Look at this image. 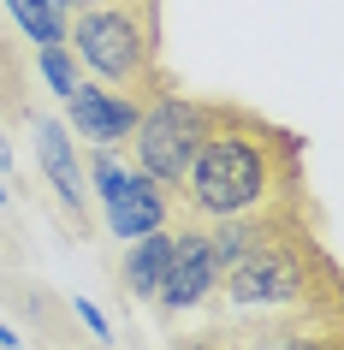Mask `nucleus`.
<instances>
[{"mask_svg":"<svg viewBox=\"0 0 344 350\" xmlns=\"http://www.w3.org/2000/svg\"><path fill=\"white\" fill-rule=\"evenodd\" d=\"M77 54L90 72H101L107 83L119 77H137L143 72V54H148V24L125 6H90L83 18H77Z\"/></svg>","mask_w":344,"mask_h":350,"instance_id":"obj_3","label":"nucleus"},{"mask_svg":"<svg viewBox=\"0 0 344 350\" xmlns=\"http://www.w3.org/2000/svg\"><path fill=\"white\" fill-rule=\"evenodd\" d=\"M59 6H72V12H90V6H101V0H59Z\"/></svg>","mask_w":344,"mask_h":350,"instance_id":"obj_14","label":"nucleus"},{"mask_svg":"<svg viewBox=\"0 0 344 350\" xmlns=\"http://www.w3.org/2000/svg\"><path fill=\"white\" fill-rule=\"evenodd\" d=\"M95 190H101V208H107V226L119 238H143V232H161L166 226V190L148 178V172H125L107 148L95 154L90 166Z\"/></svg>","mask_w":344,"mask_h":350,"instance_id":"obj_4","label":"nucleus"},{"mask_svg":"<svg viewBox=\"0 0 344 350\" xmlns=\"http://www.w3.org/2000/svg\"><path fill=\"white\" fill-rule=\"evenodd\" d=\"M220 267H226V261L214 256V243L202 238V232H190V238L172 243V261H166V279H161V291H155V297H161L166 309H196L202 297L214 291Z\"/></svg>","mask_w":344,"mask_h":350,"instance_id":"obj_6","label":"nucleus"},{"mask_svg":"<svg viewBox=\"0 0 344 350\" xmlns=\"http://www.w3.org/2000/svg\"><path fill=\"white\" fill-rule=\"evenodd\" d=\"M6 161H12V154H6V143H0V166H6Z\"/></svg>","mask_w":344,"mask_h":350,"instance_id":"obj_15","label":"nucleus"},{"mask_svg":"<svg viewBox=\"0 0 344 350\" xmlns=\"http://www.w3.org/2000/svg\"><path fill=\"white\" fill-rule=\"evenodd\" d=\"M36 154H42L48 185L59 190V202L72 214V226H83V178H77V161H72V143H66V125L59 119H42L36 125Z\"/></svg>","mask_w":344,"mask_h":350,"instance_id":"obj_8","label":"nucleus"},{"mask_svg":"<svg viewBox=\"0 0 344 350\" xmlns=\"http://www.w3.org/2000/svg\"><path fill=\"white\" fill-rule=\"evenodd\" d=\"M42 72H48V90L54 95H72L77 90V59L59 48V42H42Z\"/></svg>","mask_w":344,"mask_h":350,"instance_id":"obj_11","label":"nucleus"},{"mask_svg":"<svg viewBox=\"0 0 344 350\" xmlns=\"http://www.w3.org/2000/svg\"><path fill=\"white\" fill-rule=\"evenodd\" d=\"M273 178V131L267 125H237V131H220V137H202V148L190 154L178 185L190 190V208L196 214H243V208L267 202Z\"/></svg>","mask_w":344,"mask_h":350,"instance_id":"obj_1","label":"nucleus"},{"mask_svg":"<svg viewBox=\"0 0 344 350\" xmlns=\"http://www.w3.org/2000/svg\"><path fill=\"white\" fill-rule=\"evenodd\" d=\"M6 12H12V24H18L24 36H36V42L66 36V6L59 0H6Z\"/></svg>","mask_w":344,"mask_h":350,"instance_id":"obj_10","label":"nucleus"},{"mask_svg":"<svg viewBox=\"0 0 344 350\" xmlns=\"http://www.w3.org/2000/svg\"><path fill=\"white\" fill-rule=\"evenodd\" d=\"M232 297L237 303H297L308 285L303 273V256H291V250H279V243L255 238L243 256H232Z\"/></svg>","mask_w":344,"mask_h":350,"instance_id":"obj_5","label":"nucleus"},{"mask_svg":"<svg viewBox=\"0 0 344 350\" xmlns=\"http://www.w3.org/2000/svg\"><path fill=\"white\" fill-rule=\"evenodd\" d=\"M0 202H6V178H0Z\"/></svg>","mask_w":344,"mask_h":350,"instance_id":"obj_16","label":"nucleus"},{"mask_svg":"<svg viewBox=\"0 0 344 350\" xmlns=\"http://www.w3.org/2000/svg\"><path fill=\"white\" fill-rule=\"evenodd\" d=\"M137 161H143L148 178H161V185H178L190 154L202 148L208 137V107L196 101H178V95H161L148 113H137Z\"/></svg>","mask_w":344,"mask_h":350,"instance_id":"obj_2","label":"nucleus"},{"mask_svg":"<svg viewBox=\"0 0 344 350\" xmlns=\"http://www.w3.org/2000/svg\"><path fill=\"white\" fill-rule=\"evenodd\" d=\"M166 261H172V238L166 232H143L137 250H131V261H125V285L137 297H155L161 279H166Z\"/></svg>","mask_w":344,"mask_h":350,"instance_id":"obj_9","label":"nucleus"},{"mask_svg":"<svg viewBox=\"0 0 344 350\" xmlns=\"http://www.w3.org/2000/svg\"><path fill=\"white\" fill-rule=\"evenodd\" d=\"M72 309H77V321H90V332H101V338H107V321H101V309H95L90 297H77Z\"/></svg>","mask_w":344,"mask_h":350,"instance_id":"obj_12","label":"nucleus"},{"mask_svg":"<svg viewBox=\"0 0 344 350\" xmlns=\"http://www.w3.org/2000/svg\"><path fill=\"white\" fill-rule=\"evenodd\" d=\"M291 350H339V345H332V338H297Z\"/></svg>","mask_w":344,"mask_h":350,"instance_id":"obj_13","label":"nucleus"},{"mask_svg":"<svg viewBox=\"0 0 344 350\" xmlns=\"http://www.w3.org/2000/svg\"><path fill=\"white\" fill-rule=\"evenodd\" d=\"M66 107H72V131H83L90 143H119L137 131V107L113 90H95V83H77L66 95Z\"/></svg>","mask_w":344,"mask_h":350,"instance_id":"obj_7","label":"nucleus"}]
</instances>
